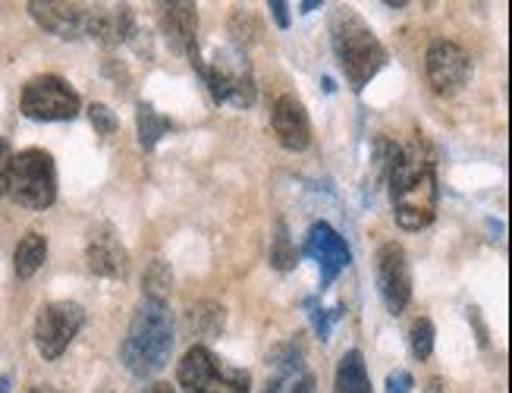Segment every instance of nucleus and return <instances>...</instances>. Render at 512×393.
<instances>
[{
  "instance_id": "473e14b6",
  "label": "nucleus",
  "mask_w": 512,
  "mask_h": 393,
  "mask_svg": "<svg viewBox=\"0 0 512 393\" xmlns=\"http://www.w3.org/2000/svg\"><path fill=\"white\" fill-rule=\"evenodd\" d=\"M321 4H318V0H308V4H302V13H311V10H318Z\"/></svg>"
},
{
  "instance_id": "423d86ee",
  "label": "nucleus",
  "mask_w": 512,
  "mask_h": 393,
  "mask_svg": "<svg viewBox=\"0 0 512 393\" xmlns=\"http://www.w3.org/2000/svg\"><path fill=\"white\" fill-rule=\"evenodd\" d=\"M198 73H202L208 92L217 104L233 107H252L255 104V76L249 67V57L242 51H217L208 63L198 60Z\"/></svg>"
},
{
  "instance_id": "6e6552de",
  "label": "nucleus",
  "mask_w": 512,
  "mask_h": 393,
  "mask_svg": "<svg viewBox=\"0 0 512 393\" xmlns=\"http://www.w3.org/2000/svg\"><path fill=\"white\" fill-rule=\"evenodd\" d=\"M85 324V309L79 302H51L35 318V346L38 353L54 362L66 353Z\"/></svg>"
},
{
  "instance_id": "20e7f679",
  "label": "nucleus",
  "mask_w": 512,
  "mask_h": 393,
  "mask_svg": "<svg viewBox=\"0 0 512 393\" xmlns=\"http://www.w3.org/2000/svg\"><path fill=\"white\" fill-rule=\"evenodd\" d=\"M176 381L183 393H249L252 375L214 356L208 346H192L176 365Z\"/></svg>"
},
{
  "instance_id": "f8f14e48",
  "label": "nucleus",
  "mask_w": 512,
  "mask_h": 393,
  "mask_svg": "<svg viewBox=\"0 0 512 393\" xmlns=\"http://www.w3.org/2000/svg\"><path fill=\"white\" fill-rule=\"evenodd\" d=\"M271 126H274V136L286 151H305L311 142V123L308 114L299 98L293 95H280L271 104Z\"/></svg>"
},
{
  "instance_id": "f3484780",
  "label": "nucleus",
  "mask_w": 512,
  "mask_h": 393,
  "mask_svg": "<svg viewBox=\"0 0 512 393\" xmlns=\"http://www.w3.org/2000/svg\"><path fill=\"white\" fill-rule=\"evenodd\" d=\"M132 10L129 7H88L85 35H92L101 45L114 48L132 35Z\"/></svg>"
},
{
  "instance_id": "412c9836",
  "label": "nucleus",
  "mask_w": 512,
  "mask_h": 393,
  "mask_svg": "<svg viewBox=\"0 0 512 393\" xmlns=\"http://www.w3.org/2000/svg\"><path fill=\"white\" fill-rule=\"evenodd\" d=\"M170 290H173V271H170V265H167L164 258H154L151 265H148V271H145L142 293L151 302H164L170 296Z\"/></svg>"
},
{
  "instance_id": "1a4fd4ad",
  "label": "nucleus",
  "mask_w": 512,
  "mask_h": 393,
  "mask_svg": "<svg viewBox=\"0 0 512 393\" xmlns=\"http://www.w3.org/2000/svg\"><path fill=\"white\" fill-rule=\"evenodd\" d=\"M425 76L440 98H453L472 79V57L456 41L437 38L431 41V48L425 54Z\"/></svg>"
},
{
  "instance_id": "5701e85b",
  "label": "nucleus",
  "mask_w": 512,
  "mask_h": 393,
  "mask_svg": "<svg viewBox=\"0 0 512 393\" xmlns=\"http://www.w3.org/2000/svg\"><path fill=\"white\" fill-rule=\"evenodd\" d=\"M409 346H412V356L418 362H425L434 353V324L428 318H418L409 331Z\"/></svg>"
},
{
  "instance_id": "dca6fc26",
  "label": "nucleus",
  "mask_w": 512,
  "mask_h": 393,
  "mask_svg": "<svg viewBox=\"0 0 512 393\" xmlns=\"http://www.w3.org/2000/svg\"><path fill=\"white\" fill-rule=\"evenodd\" d=\"M164 35L170 45L186 54L192 60V67H198V13H195V4H167L164 7Z\"/></svg>"
},
{
  "instance_id": "ddd939ff",
  "label": "nucleus",
  "mask_w": 512,
  "mask_h": 393,
  "mask_svg": "<svg viewBox=\"0 0 512 393\" xmlns=\"http://www.w3.org/2000/svg\"><path fill=\"white\" fill-rule=\"evenodd\" d=\"M85 258H88V268L101 277L123 280L129 274V252L110 227H98L92 233V239H88V246H85Z\"/></svg>"
},
{
  "instance_id": "6ab92c4d",
  "label": "nucleus",
  "mask_w": 512,
  "mask_h": 393,
  "mask_svg": "<svg viewBox=\"0 0 512 393\" xmlns=\"http://www.w3.org/2000/svg\"><path fill=\"white\" fill-rule=\"evenodd\" d=\"M44 258H48V239H44L41 233H26L19 239L16 246V255H13V268H16V277L29 280L38 274V268L44 265Z\"/></svg>"
},
{
  "instance_id": "f257e3e1",
  "label": "nucleus",
  "mask_w": 512,
  "mask_h": 393,
  "mask_svg": "<svg viewBox=\"0 0 512 393\" xmlns=\"http://www.w3.org/2000/svg\"><path fill=\"white\" fill-rule=\"evenodd\" d=\"M393 217L403 230H425L437 214V170L425 142H409L396 151L387 170Z\"/></svg>"
},
{
  "instance_id": "0eeeda50",
  "label": "nucleus",
  "mask_w": 512,
  "mask_h": 393,
  "mask_svg": "<svg viewBox=\"0 0 512 393\" xmlns=\"http://www.w3.org/2000/svg\"><path fill=\"white\" fill-rule=\"evenodd\" d=\"M82 111V98L70 82L60 76H35L22 89V114L32 120H76Z\"/></svg>"
},
{
  "instance_id": "2eb2a0df",
  "label": "nucleus",
  "mask_w": 512,
  "mask_h": 393,
  "mask_svg": "<svg viewBox=\"0 0 512 393\" xmlns=\"http://www.w3.org/2000/svg\"><path fill=\"white\" fill-rule=\"evenodd\" d=\"M271 359H274V378L267 381L264 393H315V378L305 371L302 353L296 346H280Z\"/></svg>"
},
{
  "instance_id": "72a5a7b5",
  "label": "nucleus",
  "mask_w": 512,
  "mask_h": 393,
  "mask_svg": "<svg viewBox=\"0 0 512 393\" xmlns=\"http://www.w3.org/2000/svg\"><path fill=\"white\" fill-rule=\"evenodd\" d=\"M10 390V378H0V393H7Z\"/></svg>"
},
{
  "instance_id": "a878e982",
  "label": "nucleus",
  "mask_w": 512,
  "mask_h": 393,
  "mask_svg": "<svg viewBox=\"0 0 512 393\" xmlns=\"http://www.w3.org/2000/svg\"><path fill=\"white\" fill-rule=\"evenodd\" d=\"M10 170H13V148H10L7 139H0V195H7Z\"/></svg>"
},
{
  "instance_id": "2f4dec72",
  "label": "nucleus",
  "mask_w": 512,
  "mask_h": 393,
  "mask_svg": "<svg viewBox=\"0 0 512 393\" xmlns=\"http://www.w3.org/2000/svg\"><path fill=\"white\" fill-rule=\"evenodd\" d=\"M29 393H57V390H54L51 384H35V387H32Z\"/></svg>"
},
{
  "instance_id": "7c9ffc66",
  "label": "nucleus",
  "mask_w": 512,
  "mask_h": 393,
  "mask_svg": "<svg viewBox=\"0 0 512 393\" xmlns=\"http://www.w3.org/2000/svg\"><path fill=\"white\" fill-rule=\"evenodd\" d=\"M142 393H176V387H170L167 381H158V384H151V387H145Z\"/></svg>"
},
{
  "instance_id": "b1692460",
  "label": "nucleus",
  "mask_w": 512,
  "mask_h": 393,
  "mask_svg": "<svg viewBox=\"0 0 512 393\" xmlns=\"http://www.w3.org/2000/svg\"><path fill=\"white\" fill-rule=\"evenodd\" d=\"M271 265H274L277 271H289V268H296V265H299L296 246L289 243V233H286V227H283V224L277 227V236H274V249H271Z\"/></svg>"
},
{
  "instance_id": "f03ea898",
  "label": "nucleus",
  "mask_w": 512,
  "mask_h": 393,
  "mask_svg": "<svg viewBox=\"0 0 512 393\" xmlns=\"http://www.w3.org/2000/svg\"><path fill=\"white\" fill-rule=\"evenodd\" d=\"M173 343H176V327L167 302L145 299L136 309V315H132L129 331L123 337L120 346L123 365L136 378H154L158 371L167 368L173 356Z\"/></svg>"
},
{
  "instance_id": "7ed1b4c3",
  "label": "nucleus",
  "mask_w": 512,
  "mask_h": 393,
  "mask_svg": "<svg viewBox=\"0 0 512 393\" xmlns=\"http://www.w3.org/2000/svg\"><path fill=\"white\" fill-rule=\"evenodd\" d=\"M330 35H333V51H337L346 82L355 92H362L365 85L384 70V63H387L384 45L377 41V35L371 32L365 19L349 7H340L333 13Z\"/></svg>"
},
{
  "instance_id": "a211bd4d",
  "label": "nucleus",
  "mask_w": 512,
  "mask_h": 393,
  "mask_svg": "<svg viewBox=\"0 0 512 393\" xmlns=\"http://www.w3.org/2000/svg\"><path fill=\"white\" fill-rule=\"evenodd\" d=\"M337 393H374L365 368V356L359 349H346L337 365Z\"/></svg>"
},
{
  "instance_id": "39448f33",
  "label": "nucleus",
  "mask_w": 512,
  "mask_h": 393,
  "mask_svg": "<svg viewBox=\"0 0 512 393\" xmlns=\"http://www.w3.org/2000/svg\"><path fill=\"white\" fill-rule=\"evenodd\" d=\"M7 195L32 211L51 208L57 199V167L54 158L44 148H26L13 155V170H10V186Z\"/></svg>"
},
{
  "instance_id": "aec40b11",
  "label": "nucleus",
  "mask_w": 512,
  "mask_h": 393,
  "mask_svg": "<svg viewBox=\"0 0 512 393\" xmlns=\"http://www.w3.org/2000/svg\"><path fill=\"white\" fill-rule=\"evenodd\" d=\"M224 321H227V312H224V305H217V302H198L189 309V327L198 337H217L224 331Z\"/></svg>"
},
{
  "instance_id": "c756f323",
  "label": "nucleus",
  "mask_w": 512,
  "mask_h": 393,
  "mask_svg": "<svg viewBox=\"0 0 512 393\" xmlns=\"http://www.w3.org/2000/svg\"><path fill=\"white\" fill-rule=\"evenodd\" d=\"M425 393H447V384H443V378H431L425 384Z\"/></svg>"
},
{
  "instance_id": "c85d7f7f",
  "label": "nucleus",
  "mask_w": 512,
  "mask_h": 393,
  "mask_svg": "<svg viewBox=\"0 0 512 393\" xmlns=\"http://www.w3.org/2000/svg\"><path fill=\"white\" fill-rule=\"evenodd\" d=\"M267 10L274 13L280 29H289V4H283V0H271V4H267Z\"/></svg>"
},
{
  "instance_id": "cd10ccee",
  "label": "nucleus",
  "mask_w": 512,
  "mask_h": 393,
  "mask_svg": "<svg viewBox=\"0 0 512 393\" xmlns=\"http://www.w3.org/2000/svg\"><path fill=\"white\" fill-rule=\"evenodd\" d=\"M340 315H343L340 305H337V309H330V315H327L324 309H315V312H311V318H315V331H318L321 340H330V321H333V318H340Z\"/></svg>"
},
{
  "instance_id": "9b49d317",
  "label": "nucleus",
  "mask_w": 512,
  "mask_h": 393,
  "mask_svg": "<svg viewBox=\"0 0 512 393\" xmlns=\"http://www.w3.org/2000/svg\"><path fill=\"white\" fill-rule=\"evenodd\" d=\"M302 255L318 261V268H321V290H327L330 283L340 277V271L349 268V261H352V252L346 246V239L337 230H333L330 224H324V221L311 224V230L305 236V246H302Z\"/></svg>"
},
{
  "instance_id": "393cba45",
  "label": "nucleus",
  "mask_w": 512,
  "mask_h": 393,
  "mask_svg": "<svg viewBox=\"0 0 512 393\" xmlns=\"http://www.w3.org/2000/svg\"><path fill=\"white\" fill-rule=\"evenodd\" d=\"M88 120H92L98 136H114L117 133V117L107 104H92L88 107Z\"/></svg>"
},
{
  "instance_id": "bb28decb",
  "label": "nucleus",
  "mask_w": 512,
  "mask_h": 393,
  "mask_svg": "<svg viewBox=\"0 0 512 393\" xmlns=\"http://www.w3.org/2000/svg\"><path fill=\"white\" fill-rule=\"evenodd\" d=\"M412 375L406 368H396L387 375V393H412Z\"/></svg>"
},
{
  "instance_id": "9d476101",
  "label": "nucleus",
  "mask_w": 512,
  "mask_h": 393,
  "mask_svg": "<svg viewBox=\"0 0 512 393\" xmlns=\"http://www.w3.org/2000/svg\"><path fill=\"white\" fill-rule=\"evenodd\" d=\"M374 277L377 293H381L390 315H403L412 299V271L406 249L399 243H384L374 255Z\"/></svg>"
},
{
  "instance_id": "4be33fe9",
  "label": "nucleus",
  "mask_w": 512,
  "mask_h": 393,
  "mask_svg": "<svg viewBox=\"0 0 512 393\" xmlns=\"http://www.w3.org/2000/svg\"><path fill=\"white\" fill-rule=\"evenodd\" d=\"M167 129H170V123L154 111L151 104H139V142H142V148L158 145V139L167 133Z\"/></svg>"
},
{
  "instance_id": "4468645a",
  "label": "nucleus",
  "mask_w": 512,
  "mask_h": 393,
  "mask_svg": "<svg viewBox=\"0 0 512 393\" xmlns=\"http://www.w3.org/2000/svg\"><path fill=\"white\" fill-rule=\"evenodd\" d=\"M29 13H32V19H35V23L44 32H51L57 38L73 41V38L85 35V13H88V7H82V4H60V0H32Z\"/></svg>"
}]
</instances>
